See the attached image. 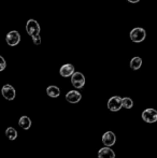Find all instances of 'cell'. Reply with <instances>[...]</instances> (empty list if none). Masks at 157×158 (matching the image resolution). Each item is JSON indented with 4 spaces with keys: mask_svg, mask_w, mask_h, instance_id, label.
Segmentation results:
<instances>
[{
    "mask_svg": "<svg viewBox=\"0 0 157 158\" xmlns=\"http://www.w3.org/2000/svg\"><path fill=\"white\" fill-rule=\"evenodd\" d=\"M129 37L132 42H134V43H140V42L144 41L145 37H147V31L141 27H136L130 31Z\"/></svg>",
    "mask_w": 157,
    "mask_h": 158,
    "instance_id": "cell-1",
    "label": "cell"
},
{
    "mask_svg": "<svg viewBox=\"0 0 157 158\" xmlns=\"http://www.w3.org/2000/svg\"><path fill=\"white\" fill-rule=\"evenodd\" d=\"M26 31L29 35L35 37V35H40V25L37 21L35 19H29L26 24Z\"/></svg>",
    "mask_w": 157,
    "mask_h": 158,
    "instance_id": "cell-2",
    "label": "cell"
},
{
    "mask_svg": "<svg viewBox=\"0 0 157 158\" xmlns=\"http://www.w3.org/2000/svg\"><path fill=\"white\" fill-rule=\"evenodd\" d=\"M108 108L112 112H118L123 108V104H122V98L119 96H113L109 99L108 101Z\"/></svg>",
    "mask_w": 157,
    "mask_h": 158,
    "instance_id": "cell-3",
    "label": "cell"
},
{
    "mask_svg": "<svg viewBox=\"0 0 157 158\" xmlns=\"http://www.w3.org/2000/svg\"><path fill=\"white\" fill-rule=\"evenodd\" d=\"M71 83H72V85L76 88H78V89L84 87V85H85V77H84L83 73L74 72L73 74L71 75Z\"/></svg>",
    "mask_w": 157,
    "mask_h": 158,
    "instance_id": "cell-4",
    "label": "cell"
},
{
    "mask_svg": "<svg viewBox=\"0 0 157 158\" xmlns=\"http://www.w3.org/2000/svg\"><path fill=\"white\" fill-rule=\"evenodd\" d=\"M6 41L10 46H15L21 42V35L16 30H12L6 35Z\"/></svg>",
    "mask_w": 157,
    "mask_h": 158,
    "instance_id": "cell-5",
    "label": "cell"
},
{
    "mask_svg": "<svg viewBox=\"0 0 157 158\" xmlns=\"http://www.w3.org/2000/svg\"><path fill=\"white\" fill-rule=\"evenodd\" d=\"M142 118L147 123H155L157 122V111L154 109H147L142 112Z\"/></svg>",
    "mask_w": 157,
    "mask_h": 158,
    "instance_id": "cell-6",
    "label": "cell"
},
{
    "mask_svg": "<svg viewBox=\"0 0 157 158\" xmlns=\"http://www.w3.org/2000/svg\"><path fill=\"white\" fill-rule=\"evenodd\" d=\"M1 93H2V96H3L6 100H9V101L14 100L15 95H16L14 87H13L12 85H10V84H6V85L2 87Z\"/></svg>",
    "mask_w": 157,
    "mask_h": 158,
    "instance_id": "cell-7",
    "label": "cell"
},
{
    "mask_svg": "<svg viewBox=\"0 0 157 158\" xmlns=\"http://www.w3.org/2000/svg\"><path fill=\"white\" fill-rule=\"evenodd\" d=\"M116 142V137L112 131H107L105 135H102V143L105 144V146H112L114 145Z\"/></svg>",
    "mask_w": 157,
    "mask_h": 158,
    "instance_id": "cell-8",
    "label": "cell"
},
{
    "mask_svg": "<svg viewBox=\"0 0 157 158\" xmlns=\"http://www.w3.org/2000/svg\"><path fill=\"white\" fill-rule=\"evenodd\" d=\"M59 73H60L61 77H71L74 73V66L71 64H63L59 69Z\"/></svg>",
    "mask_w": 157,
    "mask_h": 158,
    "instance_id": "cell-9",
    "label": "cell"
},
{
    "mask_svg": "<svg viewBox=\"0 0 157 158\" xmlns=\"http://www.w3.org/2000/svg\"><path fill=\"white\" fill-rule=\"evenodd\" d=\"M82 99V95L76 90H70L66 95V100L70 103H78L80 100Z\"/></svg>",
    "mask_w": 157,
    "mask_h": 158,
    "instance_id": "cell-10",
    "label": "cell"
},
{
    "mask_svg": "<svg viewBox=\"0 0 157 158\" xmlns=\"http://www.w3.org/2000/svg\"><path fill=\"white\" fill-rule=\"evenodd\" d=\"M98 158H115V152L111 150L109 146H105L99 150Z\"/></svg>",
    "mask_w": 157,
    "mask_h": 158,
    "instance_id": "cell-11",
    "label": "cell"
},
{
    "mask_svg": "<svg viewBox=\"0 0 157 158\" xmlns=\"http://www.w3.org/2000/svg\"><path fill=\"white\" fill-rule=\"evenodd\" d=\"M46 94L50 96L51 98H57V97H59V95H60V89H59L57 86L51 85L46 88Z\"/></svg>",
    "mask_w": 157,
    "mask_h": 158,
    "instance_id": "cell-12",
    "label": "cell"
},
{
    "mask_svg": "<svg viewBox=\"0 0 157 158\" xmlns=\"http://www.w3.org/2000/svg\"><path fill=\"white\" fill-rule=\"evenodd\" d=\"M19 125L25 130H28L31 127V121L28 116H22L19 121Z\"/></svg>",
    "mask_w": 157,
    "mask_h": 158,
    "instance_id": "cell-13",
    "label": "cell"
},
{
    "mask_svg": "<svg viewBox=\"0 0 157 158\" xmlns=\"http://www.w3.org/2000/svg\"><path fill=\"white\" fill-rule=\"evenodd\" d=\"M141 66H142V59H141V57L136 56L130 60V68L132 70H139L141 68Z\"/></svg>",
    "mask_w": 157,
    "mask_h": 158,
    "instance_id": "cell-14",
    "label": "cell"
},
{
    "mask_svg": "<svg viewBox=\"0 0 157 158\" xmlns=\"http://www.w3.org/2000/svg\"><path fill=\"white\" fill-rule=\"evenodd\" d=\"M6 135L9 140L13 141V140H15L17 138V131L15 130L13 127H9V128L6 130Z\"/></svg>",
    "mask_w": 157,
    "mask_h": 158,
    "instance_id": "cell-15",
    "label": "cell"
},
{
    "mask_svg": "<svg viewBox=\"0 0 157 158\" xmlns=\"http://www.w3.org/2000/svg\"><path fill=\"white\" fill-rule=\"evenodd\" d=\"M122 104L125 109H131L134 106V101L129 97H125L122 98Z\"/></svg>",
    "mask_w": 157,
    "mask_h": 158,
    "instance_id": "cell-16",
    "label": "cell"
},
{
    "mask_svg": "<svg viewBox=\"0 0 157 158\" xmlns=\"http://www.w3.org/2000/svg\"><path fill=\"white\" fill-rule=\"evenodd\" d=\"M6 60L2 56H0V71H3L6 69Z\"/></svg>",
    "mask_w": 157,
    "mask_h": 158,
    "instance_id": "cell-17",
    "label": "cell"
},
{
    "mask_svg": "<svg viewBox=\"0 0 157 158\" xmlns=\"http://www.w3.org/2000/svg\"><path fill=\"white\" fill-rule=\"evenodd\" d=\"M32 40H34V43L36 44V45H39V44H41V38H40V35L32 37Z\"/></svg>",
    "mask_w": 157,
    "mask_h": 158,
    "instance_id": "cell-18",
    "label": "cell"
},
{
    "mask_svg": "<svg viewBox=\"0 0 157 158\" xmlns=\"http://www.w3.org/2000/svg\"><path fill=\"white\" fill-rule=\"evenodd\" d=\"M128 2H130V3H138L140 0H127Z\"/></svg>",
    "mask_w": 157,
    "mask_h": 158,
    "instance_id": "cell-19",
    "label": "cell"
}]
</instances>
